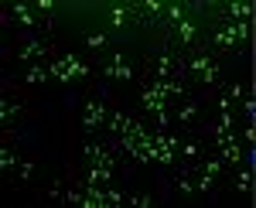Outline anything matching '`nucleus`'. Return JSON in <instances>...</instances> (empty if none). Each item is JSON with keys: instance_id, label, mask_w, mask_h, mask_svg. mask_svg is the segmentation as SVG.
<instances>
[{"instance_id": "12", "label": "nucleus", "mask_w": 256, "mask_h": 208, "mask_svg": "<svg viewBox=\"0 0 256 208\" xmlns=\"http://www.w3.org/2000/svg\"><path fill=\"white\" fill-rule=\"evenodd\" d=\"M242 144H246V147L256 144V126H253V123H246V130H242Z\"/></svg>"}, {"instance_id": "5", "label": "nucleus", "mask_w": 256, "mask_h": 208, "mask_svg": "<svg viewBox=\"0 0 256 208\" xmlns=\"http://www.w3.org/2000/svg\"><path fill=\"white\" fill-rule=\"evenodd\" d=\"M198 116H202V102L188 99V96H184V99H181V102L174 106V120L181 123V126H192V123H195Z\"/></svg>"}, {"instance_id": "4", "label": "nucleus", "mask_w": 256, "mask_h": 208, "mask_svg": "<svg viewBox=\"0 0 256 208\" xmlns=\"http://www.w3.org/2000/svg\"><path fill=\"white\" fill-rule=\"evenodd\" d=\"M44 55H52V41L41 38V34H28L18 48V62H24V65H34V62L44 58Z\"/></svg>"}, {"instance_id": "9", "label": "nucleus", "mask_w": 256, "mask_h": 208, "mask_svg": "<svg viewBox=\"0 0 256 208\" xmlns=\"http://www.w3.org/2000/svg\"><path fill=\"white\" fill-rule=\"evenodd\" d=\"M239 110H242V116H246V123H253V126H256V92L250 96V99H242Z\"/></svg>"}, {"instance_id": "7", "label": "nucleus", "mask_w": 256, "mask_h": 208, "mask_svg": "<svg viewBox=\"0 0 256 208\" xmlns=\"http://www.w3.org/2000/svg\"><path fill=\"white\" fill-rule=\"evenodd\" d=\"M7 18L14 20L18 28H31V24H38V7H34V4H31V7H28V4H14Z\"/></svg>"}, {"instance_id": "3", "label": "nucleus", "mask_w": 256, "mask_h": 208, "mask_svg": "<svg viewBox=\"0 0 256 208\" xmlns=\"http://www.w3.org/2000/svg\"><path fill=\"white\" fill-rule=\"evenodd\" d=\"M99 72H102V78H110V82H134L137 78V68L130 65V58L123 55V52H110L106 65Z\"/></svg>"}, {"instance_id": "10", "label": "nucleus", "mask_w": 256, "mask_h": 208, "mask_svg": "<svg viewBox=\"0 0 256 208\" xmlns=\"http://www.w3.org/2000/svg\"><path fill=\"white\" fill-rule=\"evenodd\" d=\"M18 113H20V106H18V102H7V99H4V110H0V116H4V123H7V120H14Z\"/></svg>"}, {"instance_id": "2", "label": "nucleus", "mask_w": 256, "mask_h": 208, "mask_svg": "<svg viewBox=\"0 0 256 208\" xmlns=\"http://www.w3.org/2000/svg\"><path fill=\"white\" fill-rule=\"evenodd\" d=\"M110 113H113V106L106 102V92L89 96V99H86V106H82V133H86V136L99 133L102 126H106Z\"/></svg>"}, {"instance_id": "16", "label": "nucleus", "mask_w": 256, "mask_h": 208, "mask_svg": "<svg viewBox=\"0 0 256 208\" xmlns=\"http://www.w3.org/2000/svg\"><path fill=\"white\" fill-rule=\"evenodd\" d=\"M126 202H130V205H150V198H147V194H134V198H126Z\"/></svg>"}, {"instance_id": "6", "label": "nucleus", "mask_w": 256, "mask_h": 208, "mask_svg": "<svg viewBox=\"0 0 256 208\" xmlns=\"http://www.w3.org/2000/svg\"><path fill=\"white\" fill-rule=\"evenodd\" d=\"M202 157H205V147H202L198 140H181V147H178V160H181L184 168H195Z\"/></svg>"}, {"instance_id": "11", "label": "nucleus", "mask_w": 256, "mask_h": 208, "mask_svg": "<svg viewBox=\"0 0 256 208\" xmlns=\"http://www.w3.org/2000/svg\"><path fill=\"white\" fill-rule=\"evenodd\" d=\"M246 164H250V170H253V178H256V144L246 147Z\"/></svg>"}, {"instance_id": "15", "label": "nucleus", "mask_w": 256, "mask_h": 208, "mask_svg": "<svg viewBox=\"0 0 256 208\" xmlns=\"http://www.w3.org/2000/svg\"><path fill=\"white\" fill-rule=\"evenodd\" d=\"M31 170H34V164H31V160H24V164H20V181H28V178H31Z\"/></svg>"}, {"instance_id": "14", "label": "nucleus", "mask_w": 256, "mask_h": 208, "mask_svg": "<svg viewBox=\"0 0 256 208\" xmlns=\"http://www.w3.org/2000/svg\"><path fill=\"white\" fill-rule=\"evenodd\" d=\"M123 20H126V10H120V7H116V10H113V28H116V31L123 28Z\"/></svg>"}, {"instance_id": "13", "label": "nucleus", "mask_w": 256, "mask_h": 208, "mask_svg": "<svg viewBox=\"0 0 256 208\" xmlns=\"http://www.w3.org/2000/svg\"><path fill=\"white\" fill-rule=\"evenodd\" d=\"M86 48H106V38L102 34H89L86 38Z\"/></svg>"}, {"instance_id": "8", "label": "nucleus", "mask_w": 256, "mask_h": 208, "mask_svg": "<svg viewBox=\"0 0 256 208\" xmlns=\"http://www.w3.org/2000/svg\"><path fill=\"white\" fill-rule=\"evenodd\" d=\"M48 78H52V72H48L44 65H38V62L28 65V72H24V82H31V86H44Z\"/></svg>"}, {"instance_id": "1", "label": "nucleus", "mask_w": 256, "mask_h": 208, "mask_svg": "<svg viewBox=\"0 0 256 208\" xmlns=\"http://www.w3.org/2000/svg\"><path fill=\"white\" fill-rule=\"evenodd\" d=\"M181 68L188 72V78L202 86V89H216L218 86V76H222V68H218V58L216 52H208V48H192L188 55H181Z\"/></svg>"}]
</instances>
